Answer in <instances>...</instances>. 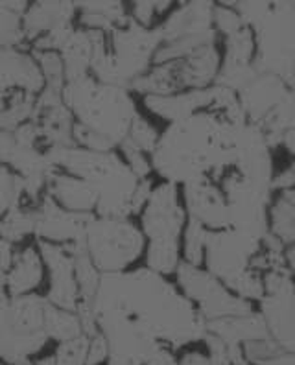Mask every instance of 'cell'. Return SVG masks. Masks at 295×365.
Wrapping results in <instances>:
<instances>
[{"mask_svg": "<svg viewBox=\"0 0 295 365\" xmlns=\"http://www.w3.org/2000/svg\"><path fill=\"white\" fill-rule=\"evenodd\" d=\"M43 89L45 76L31 52L0 45V103L15 93L39 96Z\"/></svg>", "mask_w": 295, "mask_h": 365, "instance_id": "5bb4252c", "label": "cell"}, {"mask_svg": "<svg viewBox=\"0 0 295 365\" xmlns=\"http://www.w3.org/2000/svg\"><path fill=\"white\" fill-rule=\"evenodd\" d=\"M130 17L144 28H155L172 14L175 2H131Z\"/></svg>", "mask_w": 295, "mask_h": 365, "instance_id": "484cf974", "label": "cell"}, {"mask_svg": "<svg viewBox=\"0 0 295 365\" xmlns=\"http://www.w3.org/2000/svg\"><path fill=\"white\" fill-rule=\"evenodd\" d=\"M240 17L255 36L257 74H269L295 89V4L237 2Z\"/></svg>", "mask_w": 295, "mask_h": 365, "instance_id": "5b68a950", "label": "cell"}, {"mask_svg": "<svg viewBox=\"0 0 295 365\" xmlns=\"http://www.w3.org/2000/svg\"><path fill=\"white\" fill-rule=\"evenodd\" d=\"M291 170H294V175H295V163H294V165H291ZM295 188V187H294Z\"/></svg>", "mask_w": 295, "mask_h": 365, "instance_id": "d590c367", "label": "cell"}, {"mask_svg": "<svg viewBox=\"0 0 295 365\" xmlns=\"http://www.w3.org/2000/svg\"><path fill=\"white\" fill-rule=\"evenodd\" d=\"M108 361V345L103 336L94 334L89 339V351H87V365H105Z\"/></svg>", "mask_w": 295, "mask_h": 365, "instance_id": "f546056e", "label": "cell"}, {"mask_svg": "<svg viewBox=\"0 0 295 365\" xmlns=\"http://www.w3.org/2000/svg\"><path fill=\"white\" fill-rule=\"evenodd\" d=\"M9 297H11V295L8 294V286H6V275H4V273H0V312H2V310L6 308Z\"/></svg>", "mask_w": 295, "mask_h": 365, "instance_id": "836d02e7", "label": "cell"}, {"mask_svg": "<svg viewBox=\"0 0 295 365\" xmlns=\"http://www.w3.org/2000/svg\"><path fill=\"white\" fill-rule=\"evenodd\" d=\"M0 365H6V364H4V361H0Z\"/></svg>", "mask_w": 295, "mask_h": 365, "instance_id": "8d00e7d4", "label": "cell"}, {"mask_svg": "<svg viewBox=\"0 0 295 365\" xmlns=\"http://www.w3.org/2000/svg\"><path fill=\"white\" fill-rule=\"evenodd\" d=\"M37 250L45 267L48 269V294L46 299L56 307L76 312L80 304V289L76 282V272H74V255L71 245L50 244V242L36 240Z\"/></svg>", "mask_w": 295, "mask_h": 365, "instance_id": "7c38bea8", "label": "cell"}, {"mask_svg": "<svg viewBox=\"0 0 295 365\" xmlns=\"http://www.w3.org/2000/svg\"><path fill=\"white\" fill-rule=\"evenodd\" d=\"M37 135V143L43 150L72 148L74 143V118L63 100V89L46 87L37 96L36 109L30 118Z\"/></svg>", "mask_w": 295, "mask_h": 365, "instance_id": "8fae6325", "label": "cell"}, {"mask_svg": "<svg viewBox=\"0 0 295 365\" xmlns=\"http://www.w3.org/2000/svg\"><path fill=\"white\" fill-rule=\"evenodd\" d=\"M31 56L39 63L46 87L63 89L65 83H67V78H65V67H63L61 56L58 52H31Z\"/></svg>", "mask_w": 295, "mask_h": 365, "instance_id": "83f0119b", "label": "cell"}, {"mask_svg": "<svg viewBox=\"0 0 295 365\" xmlns=\"http://www.w3.org/2000/svg\"><path fill=\"white\" fill-rule=\"evenodd\" d=\"M269 232L286 247L295 245V188L275 192L269 207Z\"/></svg>", "mask_w": 295, "mask_h": 365, "instance_id": "44dd1931", "label": "cell"}, {"mask_svg": "<svg viewBox=\"0 0 295 365\" xmlns=\"http://www.w3.org/2000/svg\"><path fill=\"white\" fill-rule=\"evenodd\" d=\"M59 56L63 59L67 81L90 74V65H93L94 56L93 31L76 26L74 34L68 37L67 43L59 50Z\"/></svg>", "mask_w": 295, "mask_h": 365, "instance_id": "d6986e66", "label": "cell"}, {"mask_svg": "<svg viewBox=\"0 0 295 365\" xmlns=\"http://www.w3.org/2000/svg\"><path fill=\"white\" fill-rule=\"evenodd\" d=\"M56 203L63 207V209L72 210V212L81 214H93L96 209V201H94L93 192L87 187L86 181L74 178V175L56 170L54 175L50 178L48 185H46V192Z\"/></svg>", "mask_w": 295, "mask_h": 365, "instance_id": "e0dca14e", "label": "cell"}, {"mask_svg": "<svg viewBox=\"0 0 295 365\" xmlns=\"http://www.w3.org/2000/svg\"><path fill=\"white\" fill-rule=\"evenodd\" d=\"M102 275L131 269L146 253V238L131 218H98L89 222L81 240Z\"/></svg>", "mask_w": 295, "mask_h": 365, "instance_id": "ba28073f", "label": "cell"}, {"mask_svg": "<svg viewBox=\"0 0 295 365\" xmlns=\"http://www.w3.org/2000/svg\"><path fill=\"white\" fill-rule=\"evenodd\" d=\"M46 295L28 294L9 297L0 312V361L6 365H31L45 351Z\"/></svg>", "mask_w": 295, "mask_h": 365, "instance_id": "52a82bcc", "label": "cell"}, {"mask_svg": "<svg viewBox=\"0 0 295 365\" xmlns=\"http://www.w3.org/2000/svg\"><path fill=\"white\" fill-rule=\"evenodd\" d=\"M118 153L122 155V159L128 163L133 174L140 179H152L153 166L150 155H146L144 152H140L139 148L133 146L130 140H125L120 148H118Z\"/></svg>", "mask_w": 295, "mask_h": 365, "instance_id": "f1b7e54d", "label": "cell"}, {"mask_svg": "<svg viewBox=\"0 0 295 365\" xmlns=\"http://www.w3.org/2000/svg\"><path fill=\"white\" fill-rule=\"evenodd\" d=\"M130 21V8L124 2H86L78 4V26L109 31Z\"/></svg>", "mask_w": 295, "mask_h": 365, "instance_id": "ffe728a7", "label": "cell"}, {"mask_svg": "<svg viewBox=\"0 0 295 365\" xmlns=\"http://www.w3.org/2000/svg\"><path fill=\"white\" fill-rule=\"evenodd\" d=\"M139 218L146 238L144 266L159 275L174 277L183 262V232L188 222L179 187L157 182Z\"/></svg>", "mask_w": 295, "mask_h": 365, "instance_id": "8992f818", "label": "cell"}, {"mask_svg": "<svg viewBox=\"0 0 295 365\" xmlns=\"http://www.w3.org/2000/svg\"><path fill=\"white\" fill-rule=\"evenodd\" d=\"M93 218V214L63 209L48 194H45L33 209V238L59 245L81 242Z\"/></svg>", "mask_w": 295, "mask_h": 365, "instance_id": "4fadbf2b", "label": "cell"}, {"mask_svg": "<svg viewBox=\"0 0 295 365\" xmlns=\"http://www.w3.org/2000/svg\"><path fill=\"white\" fill-rule=\"evenodd\" d=\"M63 100L74 118V143L93 152H118L140 115L131 91L87 74L65 83Z\"/></svg>", "mask_w": 295, "mask_h": 365, "instance_id": "277c9868", "label": "cell"}, {"mask_svg": "<svg viewBox=\"0 0 295 365\" xmlns=\"http://www.w3.org/2000/svg\"><path fill=\"white\" fill-rule=\"evenodd\" d=\"M11 143H14V133L0 131V220L4 218L9 210L30 205L23 178L8 165V152Z\"/></svg>", "mask_w": 295, "mask_h": 365, "instance_id": "ac0fdd59", "label": "cell"}, {"mask_svg": "<svg viewBox=\"0 0 295 365\" xmlns=\"http://www.w3.org/2000/svg\"><path fill=\"white\" fill-rule=\"evenodd\" d=\"M45 262L37 245H28L15 253V259L9 272L6 273V286L11 297L36 294V289L45 279Z\"/></svg>", "mask_w": 295, "mask_h": 365, "instance_id": "2e32d148", "label": "cell"}, {"mask_svg": "<svg viewBox=\"0 0 295 365\" xmlns=\"http://www.w3.org/2000/svg\"><path fill=\"white\" fill-rule=\"evenodd\" d=\"M205 345L210 352V365H233L229 358L227 347L218 338L207 334Z\"/></svg>", "mask_w": 295, "mask_h": 365, "instance_id": "4dcf8cb0", "label": "cell"}, {"mask_svg": "<svg viewBox=\"0 0 295 365\" xmlns=\"http://www.w3.org/2000/svg\"><path fill=\"white\" fill-rule=\"evenodd\" d=\"M286 260H288V267H290L291 282H294V288H295V245H291V247H288L286 250Z\"/></svg>", "mask_w": 295, "mask_h": 365, "instance_id": "e575fe53", "label": "cell"}, {"mask_svg": "<svg viewBox=\"0 0 295 365\" xmlns=\"http://www.w3.org/2000/svg\"><path fill=\"white\" fill-rule=\"evenodd\" d=\"M33 209L36 205H23L9 210L0 220V238L17 245L26 240L28 236H33Z\"/></svg>", "mask_w": 295, "mask_h": 365, "instance_id": "cb8c5ba5", "label": "cell"}, {"mask_svg": "<svg viewBox=\"0 0 295 365\" xmlns=\"http://www.w3.org/2000/svg\"><path fill=\"white\" fill-rule=\"evenodd\" d=\"M76 21L78 4L74 2H30L23 21L28 48L50 31L76 24Z\"/></svg>", "mask_w": 295, "mask_h": 365, "instance_id": "9a60e30c", "label": "cell"}, {"mask_svg": "<svg viewBox=\"0 0 295 365\" xmlns=\"http://www.w3.org/2000/svg\"><path fill=\"white\" fill-rule=\"evenodd\" d=\"M159 137H161V131L157 130L155 125L148 120L146 116L139 115L135 118L133 125H131L128 140H130L133 146L139 148L140 152H144L146 155L152 157L153 150H155L157 143H159Z\"/></svg>", "mask_w": 295, "mask_h": 365, "instance_id": "4316f807", "label": "cell"}, {"mask_svg": "<svg viewBox=\"0 0 295 365\" xmlns=\"http://www.w3.org/2000/svg\"><path fill=\"white\" fill-rule=\"evenodd\" d=\"M269 336L284 352L295 354V288L290 269L264 275V297L257 304Z\"/></svg>", "mask_w": 295, "mask_h": 365, "instance_id": "30bf717a", "label": "cell"}, {"mask_svg": "<svg viewBox=\"0 0 295 365\" xmlns=\"http://www.w3.org/2000/svg\"><path fill=\"white\" fill-rule=\"evenodd\" d=\"M15 245L9 244L8 240H4V238H0V273H8L9 267H11V264H14V259H15Z\"/></svg>", "mask_w": 295, "mask_h": 365, "instance_id": "d6a6232c", "label": "cell"}, {"mask_svg": "<svg viewBox=\"0 0 295 365\" xmlns=\"http://www.w3.org/2000/svg\"><path fill=\"white\" fill-rule=\"evenodd\" d=\"M153 174L181 190L187 218L207 235H269L275 159L234 91L212 85L161 131Z\"/></svg>", "mask_w": 295, "mask_h": 365, "instance_id": "6da1fadb", "label": "cell"}, {"mask_svg": "<svg viewBox=\"0 0 295 365\" xmlns=\"http://www.w3.org/2000/svg\"><path fill=\"white\" fill-rule=\"evenodd\" d=\"M31 365H33V364H31Z\"/></svg>", "mask_w": 295, "mask_h": 365, "instance_id": "74e56055", "label": "cell"}, {"mask_svg": "<svg viewBox=\"0 0 295 365\" xmlns=\"http://www.w3.org/2000/svg\"><path fill=\"white\" fill-rule=\"evenodd\" d=\"M45 327H46V334H48L50 341L65 343L86 334V332H83V327H81L80 317H78L76 312L63 310V308L56 307V304H52L50 301L48 304H46Z\"/></svg>", "mask_w": 295, "mask_h": 365, "instance_id": "603a6c76", "label": "cell"}, {"mask_svg": "<svg viewBox=\"0 0 295 365\" xmlns=\"http://www.w3.org/2000/svg\"><path fill=\"white\" fill-rule=\"evenodd\" d=\"M89 339V336L83 334L71 341L58 343V347L52 354L37 358L33 365H87Z\"/></svg>", "mask_w": 295, "mask_h": 365, "instance_id": "d4e9b609", "label": "cell"}, {"mask_svg": "<svg viewBox=\"0 0 295 365\" xmlns=\"http://www.w3.org/2000/svg\"><path fill=\"white\" fill-rule=\"evenodd\" d=\"M30 2H0V45L8 48L28 50L24 36V14Z\"/></svg>", "mask_w": 295, "mask_h": 365, "instance_id": "7402d4cb", "label": "cell"}, {"mask_svg": "<svg viewBox=\"0 0 295 365\" xmlns=\"http://www.w3.org/2000/svg\"><path fill=\"white\" fill-rule=\"evenodd\" d=\"M105 365H177V352L205 343L207 321L170 277L144 267L105 273L93 299Z\"/></svg>", "mask_w": 295, "mask_h": 365, "instance_id": "7a4b0ae2", "label": "cell"}, {"mask_svg": "<svg viewBox=\"0 0 295 365\" xmlns=\"http://www.w3.org/2000/svg\"><path fill=\"white\" fill-rule=\"evenodd\" d=\"M177 365H210V352L205 345V351L202 349H188L187 352L179 354Z\"/></svg>", "mask_w": 295, "mask_h": 365, "instance_id": "1f68e13d", "label": "cell"}, {"mask_svg": "<svg viewBox=\"0 0 295 365\" xmlns=\"http://www.w3.org/2000/svg\"><path fill=\"white\" fill-rule=\"evenodd\" d=\"M52 165L61 172L87 182L93 192L98 218H131L140 216L155 182L133 174L118 152H93L87 148H54L48 150Z\"/></svg>", "mask_w": 295, "mask_h": 365, "instance_id": "3957f363", "label": "cell"}, {"mask_svg": "<svg viewBox=\"0 0 295 365\" xmlns=\"http://www.w3.org/2000/svg\"><path fill=\"white\" fill-rule=\"evenodd\" d=\"M174 279L181 292L196 304L207 323L227 317L249 316L257 310V304L233 294L224 282L210 275L205 267L181 262Z\"/></svg>", "mask_w": 295, "mask_h": 365, "instance_id": "9c48e42d", "label": "cell"}]
</instances>
